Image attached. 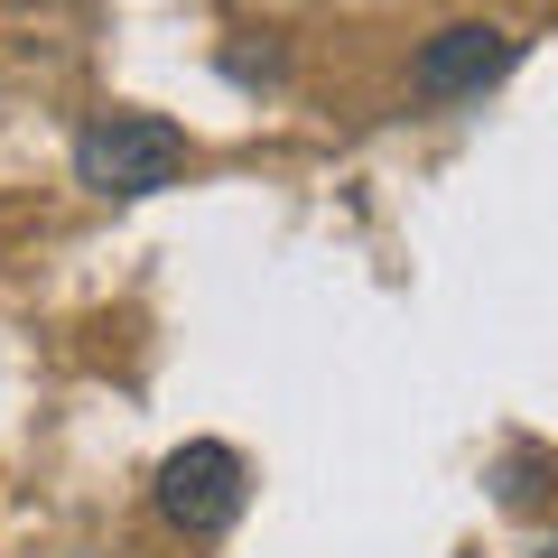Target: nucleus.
<instances>
[{"label":"nucleus","instance_id":"obj_1","mask_svg":"<svg viewBox=\"0 0 558 558\" xmlns=\"http://www.w3.org/2000/svg\"><path fill=\"white\" fill-rule=\"evenodd\" d=\"M196 168V140L159 112H94L75 131V186L94 196H159Z\"/></svg>","mask_w":558,"mask_h":558},{"label":"nucleus","instance_id":"obj_2","mask_svg":"<svg viewBox=\"0 0 558 558\" xmlns=\"http://www.w3.org/2000/svg\"><path fill=\"white\" fill-rule=\"evenodd\" d=\"M521 65V28L502 20H447L418 38L410 57V102H475L484 84H502Z\"/></svg>","mask_w":558,"mask_h":558},{"label":"nucleus","instance_id":"obj_3","mask_svg":"<svg viewBox=\"0 0 558 558\" xmlns=\"http://www.w3.org/2000/svg\"><path fill=\"white\" fill-rule=\"evenodd\" d=\"M242 494H252V465H242L223 438H186L178 457L159 465V512H168V531H186V539L233 531Z\"/></svg>","mask_w":558,"mask_h":558},{"label":"nucleus","instance_id":"obj_4","mask_svg":"<svg viewBox=\"0 0 558 558\" xmlns=\"http://www.w3.org/2000/svg\"><path fill=\"white\" fill-rule=\"evenodd\" d=\"M502 502H539V494H549V465H539V457H502Z\"/></svg>","mask_w":558,"mask_h":558},{"label":"nucleus","instance_id":"obj_5","mask_svg":"<svg viewBox=\"0 0 558 558\" xmlns=\"http://www.w3.org/2000/svg\"><path fill=\"white\" fill-rule=\"evenodd\" d=\"M531 558H558V539H539V549H531Z\"/></svg>","mask_w":558,"mask_h":558}]
</instances>
